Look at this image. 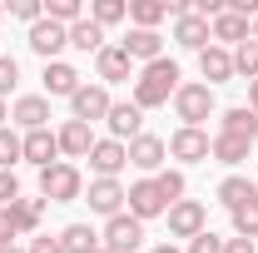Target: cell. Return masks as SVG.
I'll use <instances>...</instances> for the list:
<instances>
[{"mask_svg": "<svg viewBox=\"0 0 258 253\" xmlns=\"http://www.w3.org/2000/svg\"><path fill=\"white\" fill-rule=\"evenodd\" d=\"M174 90H179V65L174 60H154V65H144L139 80H134V104H139V109H159V104L174 99Z\"/></svg>", "mask_w": 258, "mask_h": 253, "instance_id": "6da1fadb", "label": "cell"}, {"mask_svg": "<svg viewBox=\"0 0 258 253\" xmlns=\"http://www.w3.org/2000/svg\"><path fill=\"white\" fill-rule=\"evenodd\" d=\"M80 194H85V179H80L75 164H50V169H40V199H45V204H75Z\"/></svg>", "mask_w": 258, "mask_h": 253, "instance_id": "7a4b0ae2", "label": "cell"}, {"mask_svg": "<svg viewBox=\"0 0 258 253\" xmlns=\"http://www.w3.org/2000/svg\"><path fill=\"white\" fill-rule=\"evenodd\" d=\"M174 114L184 119V129H199L214 114V90L209 85H179L174 90Z\"/></svg>", "mask_w": 258, "mask_h": 253, "instance_id": "3957f363", "label": "cell"}, {"mask_svg": "<svg viewBox=\"0 0 258 253\" xmlns=\"http://www.w3.org/2000/svg\"><path fill=\"white\" fill-rule=\"evenodd\" d=\"M204 228H209V209H204L199 199L169 204V233H174V238H199Z\"/></svg>", "mask_w": 258, "mask_h": 253, "instance_id": "277c9868", "label": "cell"}, {"mask_svg": "<svg viewBox=\"0 0 258 253\" xmlns=\"http://www.w3.org/2000/svg\"><path fill=\"white\" fill-rule=\"evenodd\" d=\"M99 238H104V248H109V253H134L139 243H144V223L134 219V214H114V219L104 223Z\"/></svg>", "mask_w": 258, "mask_h": 253, "instance_id": "5b68a950", "label": "cell"}, {"mask_svg": "<svg viewBox=\"0 0 258 253\" xmlns=\"http://www.w3.org/2000/svg\"><path fill=\"white\" fill-rule=\"evenodd\" d=\"M109 104H114V99H109V90H104V85H80V90H75V99H70V109H75V119H80V124L104 119V114H109Z\"/></svg>", "mask_w": 258, "mask_h": 253, "instance_id": "8992f818", "label": "cell"}, {"mask_svg": "<svg viewBox=\"0 0 258 253\" xmlns=\"http://www.w3.org/2000/svg\"><path fill=\"white\" fill-rule=\"evenodd\" d=\"M124 199H129V189L119 184V179H95L85 204H90L95 214H104V219H114V214H124Z\"/></svg>", "mask_w": 258, "mask_h": 253, "instance_id": "52a82bcc", "label": "cell"}, {"mask_svg": "<svg viewBox=\"0 0 258 253\" xmlns=\"http://www.w3.org/2000/svg\"><path fill=\"white\" fill-rule=\"evenodd\" d=\"M124 164H129V144H119V139H95V149H90V169H95L99 179H114Z\"/></svg>", "mask_w": 258, "mask_h": 253, "instance_id": "ba28073f", "label": "cell"}, {"mask_svg": "<svg viewBox=\"0 0 258 253\" xmlns=\"http://www.w3.org/2000/svg\"><path fill=\"white\" fill-rule=\"evenodd\" d=\"M129 214L144 223V219H159V214H169V204L159 199V189H154V179H139V184H129Z\"/></svg>", "mask_w": 258, "mask_h": 253, "instance_id": "9c48e42d", "label": "cell"}, {"mask_svg": "<svg viewBox=\"0 0 258 253\" xmlns=\"http://www.w3.org/2000/svg\"><path fill=\"white\" fill-rule=\"evenodd\" d=\"M104 124H109V134L124 144V139H139L144 134V109L129 99V104H109V114H104Z\"/></svg>", "mask_w": 258, "mask_h": 253, "instance_id": "30bf717a", "label": "cell"}, {"mask_svg": "<svg viewBox=\"0 0 258 253\" xmlns=\"http://www.w3.org/2000/svg\"><path fill=\"white\" fill-rule=\"evenodd\" d=\"M209 149H214V139L204 134V129H174V139H169V154L184 159V164H199V159H209Z\"/></svg>", "mask_w": 258, "mask_h": 253, "instance_id": "8fae6325", "label": "cell"}, {"mask_svg": "<svg viewBox=\"0 0 258 253\" xmlns=\"http://www.w3.org/2000/svg\"><path fill=\"white\" fill-rule=\"evenodd\" d=\"M64 45H70V30H64V25H55V20H40V25H30V50H35L45 65L55 60Z\"/></svg>", "mask_w": 258, "mask_h": 253, "instance_id": "7c38bea8", "label": "cell"}, {"mask_svg": "<svg viewBox=\"0 0 258 253\" xmlns=\"http://www.w3.org/2000/svg\"><path fill=\"white\" fill-rule=\"evenodd\" d=\"M169 154V144H164L159 134H139V139H129V164L134 169H144V174H154Z\"/></svg>", "mask_w": 258, "mask_h": 253, "instance_id": "4fadbf2b", "label": "cell"}, {"mask_svg": "<svg viewBox=\"0 0 258 253\" xmlns=\"http://www.w3.org/2000/svg\"><path fill=\"white\" fill-rule=\"evenodd\" d=\"M25 159H30L35 169L60 164V139H55L50 129H30V134H25Z\"/></svg>", "mask_w": 258, "mask_h": 253, "instance_id": "5bb4252c", "label": "cell"}, {"mask_svg": "<svg viewBox=\"0 0 258 253\" xmlns=\"http://www.w3.org/2000/svg\"><path fill=\"white\" fill-rule=\"evenodd\" d=\"M95 70H99V80H104V85H119V80H129L134 60L124 55V45H104V50L95 55Z\"/></svg>", "mask_w": 258, "mask_h": 253, "instance_id": "9a60e30c", "label": "cell"}, {"mask_svg": "<svg viewBox=\"0 0 258 253\" xmlns=\"http://www.w3.org/2000/svg\"><path fill=\"white\" fill-rule=\"evenodd\" d=\"M40 80H45V95H64V99H75V90H80V70H75V65H64V60H50Z\"/></svg>", "mask_w": 258, "mask_h": 253, "instance_id": "2e32d148", "label": "cell"}, {"mask_svg": "<svg viewBox=\"0 0 258 253\" xmlns=\"http://www.w3.org/2000/svg\"><path fill=\"white\" fill-rule=\"evenodd\" d=\"M199 70H204V80H209V90H214V85L233 80V55H228L224 45H209V50H199Z\"/></svg>", "mask_w": 258, "mask_h": 253, "instance_id": "e0dca14e", "label": "cell"}, {"mask_svg": "<svg viewBox=\"0 0 258 253\" xmlns=\"http://www.w3.org/2000/svg\"><path fill=\"white\" fill-rule=\"evenodd\" d=\"M55 139H60V154H70V159H90V149H95V134H90V124H80V119H64V129Z\"/></svg>", "mask_w": 258, "mask_h": 253, "instance_id": "ac0fdd59", "label": "cell"}, {"mask_svg": "<svg viewBox=\"0 0 258 253\" xmlns=\"http://www.w3.org/2000/svg\"><path fill=\"white\" fill-rule=\"evenodd\" d=\"M10 119L25 124V129H45V124H50V99H45V95H20L15 109H10Z\"/></svg>", "mask_w": 258, "mask_h": 253, "instance_id": "d6986e66", "label": "cell"}, {"mask_svg": "<svg viewBox=\"0 0 258 253\" xmlns=\"http://www.w3.org/2000/svg\"><path fill=\"white\" fill-rule=\"evenodd\" d=\"M124 55H129V60H144V65L164 60V35H159V30H129Z\"/></svg>", "mask_w": 258, "mask_h": 253, "instance_id": "ffe728a7", "label": "cell"}, {"mask_svg": "<svg viewBox=\"0 0 258 253\" xmlns=\"http://www.w3.org/2000/svg\"><path fill=\"white\" fill-rule=\"evenodd\" d=\"M174 40H179V45H184V50H209V40H214V35H209V20H199V15H179V20H174Z\"/></svg>", "mask_w": 258, "mask_h": 253, "instance_id": "44dd1931", "label": "cell"}, {"mask_svg": "<svg viewBox=\"0 0 258 253\" xmlns=\"http://www.w3.org/2000/svg\"><path fill=\"white\" fill-rule=\"evenodd\" d=\"M209 35H214V40H224V45H243V40H253V25H248L243 15H233V10L224 5V15L209 25Z\"/></svg>", "mask_w": 258, "mask_h": 253, "instance_id": "7402d4cb", "label": "cell"}, {"mask_svg": "<svg viewBox=\"0 0 258 253\" xmlns=\"http://www.w3.org/2000/svg\"><path fill=\"white\" fill-rule=\"evenodd\" d=\"M219 134H238V139H258V114L248 104H238V109H224L219 114Z\"/></svg>", "mask_w": 258, "mask_h": 253, "instance_id": "603a6c76", "label": "cell"}, {"mask_svg": "<svg viewBox=\"0 0 258 253\" xmlns=\"http://www.w3.org/2000/svg\"><path fill=\"white\" fill-rule=\"evenodd\" d=\"M248 199H258V184H253V179H238V174H228L224 184H219V204H224L228 214H233V209H243Z\"/></svg>", "mask_w": 258, "mask_h": 253, "instance_id": "cb8c5ba5", "label": "cell"}, {"mask_svg": "<svg viewBox=\"0 0 258 253\" xmlns=\"http://www.w3.org/2000/svg\"><path fill=\"white\" fill-rule=\"evenodd\" d=\"M253 149V139H238V134H214V149L209 154L219 159V164H243Z\"/></svg>", "mask_w": 258, "mask_h": 253, "instance_id": "d4e9b609", "label": "cell"}, {"mask_svg": "<svg viewBox=\"0 0 258 253\" xmlns=\"http://www.w3.org/2000/svg\"><path fill=\"white\" fill-rule=\"evenodd\" d=\"M40 214H45V199H15V204H10L15 233H35V228H40Z\"/></svg>", "mask_w": 258, "mask_h": 253, "instance_id": "484cf974", "label": "cell"}, {"mask_svg": "<svg viewBox=\"0 0 258 253\" xmlns=\"http://www.w3.org/2000/svg\"><path fill=\"white\" fill-rule=\"evenodd\" d=\"M60 248L64 253H95L99 248V233L90 228V223H70V228L60 233Z\"/></svg>", "mask_w": 258, "mask_h": 253, "instance_id": "4316f807", "label": "cell"}, {"mask_svg": "<svg viewBox=\"0 0 258 253\" xmlns=\"http://www.w3.org/2000/svg\"><path fill=\"white\" fill-rule=\"evenodd\" d=\"M164 15H169L164 0H129V20H134V30H154Z\"/></svg>", "mask_w": 258, "mask_h": 253, "instance_id": "83f0119b", "label": "cell"}, {"mask_svg": "<svg viewBox=\"0 0 258 253\" xmlns=\"http://www.w3.org/2000/svg\"><path fill=\"white\" fill-rule=\"evenodd\" d=\"M70 45H75V50H85V55H90V50H104V30H99L95 20H80V25H70Z\"/></svg>", "mask_w": 258, "mask_h": 253, "instance_id": "f1b7e54d", "label": "cell"}, {"mask_svg": "<svg viewBox=\"0 0 258 253\" xmlns=\"http://www.w3.org/2000/svg\"><path fill=\"white\" fill-rule=\"evenodd\" d=\"M154 189H159L164 204H179V199H184V174H179V169H159V174H154Z\"/></svg>", "mask_w": 258, "mask_h": 253, "instance_id": "f546056e", "label": "cell"}, {"mask_svg": "<svg viewBox=\"0 0 258 253\" xmlns=\"http://www.w3.org/2000/svg\"><path fill=\"white\" fill-rule=\"evenodd\" d=\"M233 75H243V80H258V40H243V45L233 50Z\"/></svg>", "mask_w": 258, "mask_h": 253, "instance_id": "4dcf8cb0", "label": "cell"}, {"mask_svg": "<svg viewBox=\"0 0 258 253\" xmlns=\"http://www.w3.org/2000/svg\"><path fill=\"white\" fill-rule=\"evenodd\" d=\"M45 20H55L64 30L80 25V20H85V15H80V0H50V5H45Z\"/></svg>", "mask_w": 258, "mask_h": 253, "instance_id": "1f68e13d", "label": "cell"}, {"mask_svg": "<svg viewBox=\"0 0 258 253\" xmlns=\"http://www.w3.org/2000/svg\"><path fill=\"white\" fill-rule=\"evenodd\" d=\"M124 15H129L124 0H95V10H90V20H95L99 30H104V25H119Z\"/></svg>", "mask_w": 258, "mask_h": 253, "instance_id": "d6a6232c", "label": "cell"}, {"mask_svg": "<svg viewBox=\"0 0 258 253\" xmlns=\"http://www.w3.org/2000/svg\"><path fill=\"white\" fill-rule=\"evenodd\" d=\"M233 233L238 238H258V199H248L243 209H233Z\"/></svg>", "mask_w": 258, "mask_h": 253, "instance_id": "836d02e7", "label": "cell"}, {"mask_svg": "<svg viewBox=\"0 0 258 253\" xmlns=\"http://www.w3.org/2000/svg\"><path fill=\"white\" fill-rule=\"evenodd\" d=\"M15 159H25V139L0 129V169H15Z\"/></svg>", "mask_w": 258, "mask_h": 253, "instance_id": "e575fe53", "label": "cell"}, {"mask_svg": "<svg viewBox=\"0 0 258 253\" xmlns=\"http://www.w3.org/2000/svg\"><path fill=\"white\" fill-rule=\"evenodd\" d=\"M20 199V179H15V169H0V209H10Z\"/></svg>", "mask_w": 258, "mask_h": 253, "instance_id": "d590c367", "label": "cell"}, {"mask_svg": "<svg viewBox=\"0 0 258 253\" xmlns=\"http://www.w3.org/2000/svg\"><path fill=\"white\" fill-rule=\"evenodd\" d=\"M10 15H15V20L40 25V20H45V5H40V0H15V5H10Z\"/></svg>", "mask_w": 258, "mask_h": 253, "instance_id": "8d00e7d4", "label": "cell"}, {"mask_svg": "<svg viewBox=\"0 0 258 253\" xmlns=\"http://www.w3.org/2000/svg\"><path fill=\"white\" fill-rule=\"evenodd\" d=\"M15 80H20V65L10 60V55H0V99L15 90Z\"/></svg>", "mask_w": 258, "mask_h": 253, "instance_id": "74e56055", "label": "cell"}, {"mask_svg": "<svg viewBox=\"0 0 258 253\" xmlns=\"http://www.w3.org/2000/svg\"><path fill=\"white\" fill-rule=\"evenodd\" d=\"M189 253H224V238H219V233H209V228H204V233H199V238H189Z\"/></svg>", "mask_w": 258, "mask_h": 253, "instance_id": "f35d334b", "label": "cell"}, {"mask_svg": "<svg viewBox=\"0 0 258 253\" xmlns=\"http://www.w3.org/2000/svg\"><path fill=\"white\" fill-rule=\"evenodd\" d=\"M15 238V219H10V209H0V248Z\"/></svg>", "mask_w": 258, "mask_h": 253, "instance_id": "ab89813d", "label": "cell"}, {"mask_svg": "<svg viewBox=\"0 0 258 253\" xmlns=\"http://www.w3.org/2000/svg\"><path fill=\"white\" fill-rule=\"evenodd\" d=\"M224 253H258L253 238H224Z\"/></svg>", "mask_w": 258, "mask_h": 253, "instance_id": "60d3db41", "label": "cell"}, {"mask_svg": "<svg viewBox=\"0 0 258 253\" xmlns=\"http://www.w3.org/2000/svg\"><path fill=\"white\" fill-rule=\"evenodd\" d=\"M30 253H64V248H60V238H35Z\"/></svg>", "mask_w": 258, "mask_h": 253, "instance_id": "b9f144b4", "label": "cell"}, {"mask_svg": "<svg viewBox=\"0 0 258 253\" xmlns=\"http://www.w3.org/2000/svg\"><path fill=\"white\" fill-rule=\"evenodd\" d=\"M248 109L258 114V80H248Z\"/></svg>", "mask_w": 258, "mask_h": 253, "instance_id": "7bdbcfd3", "label": "cell"}, {"mask_svg": "<svg viewBox=\"0 0 258 253\" xmlns=\"http://www.w3.org/2000/svg\"><path fill=\"white\" fill-rule=\"evenodd\" d=\"M5 119H10V109H5V99H0V129H5Z\"/></svg>", "mask_w": 258, "mask_h": 253, "instance_id": "ee69618b", "label": "cell"}, {"mask_svg": "<svg viewBox=\"0 0 258 253\" xmlns=\"http://www.w3.org/2000/svg\"><path fill=\"white\" fill-rule=\"evenodd\" d=\"M154 253H179V248H174V243H159V248H154Z\"/></svg>", "mask_w": 258, "mask_h": 253, "instance_id": "f6af8a7d", "label": "cell"}, {"mask_svg": "<svg viewBox=\"0 0 258 253\" xmlns=\"http://www.w3.org/2000/svg\"><path fill=\"white\" fill-rule=\"evenodd\" d=\"M0 253H20V248H15V243H5V248H0Z\"/></svg>", "mask_w": 258, "mask_h": 253, "instance_id": "bcb514c9", "label": "cell"}, {"mask_svg": "<svg viewBox=\"0 0 258 253\" xmlns=\"http://www.w3.org/2000/svg\"><path fill=\"white\" fill-rule=\"evenodd\" d=\"M253 40H258V20H253Z\"/></svg>", "mask_w": 258, "mask_h": 253, "instance_id": "7dc6e473", "label": "cell"}, {"mask_svg": "<svg viewBox=\"0 0 258 253\" xmlns=\"http://www.w3.org/2000/svg\"><path fill=\"white\" fill-rule=\"evenodd\" d=\"M95 253H109V248H95Z\"/></svg>", "mask_w": 258, "mask_h": 253, "instance_id": "c3c4849f", "label": "cell"}, {"mask_svg": "<svg viewBox=\"0 0 258 253\" xmlns=\"http://www.w3.org/2000/svg\"><path fill=\"white\" fill-rule=\"evenodd\" d=\"M0 15H5V5H0Z\"/></svg>", "mask_w": 258, "mask_h": 253, "instance_id": "681fc988", "label": "cell"}]
</instances>
